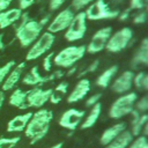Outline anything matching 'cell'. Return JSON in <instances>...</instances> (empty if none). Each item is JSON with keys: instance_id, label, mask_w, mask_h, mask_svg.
Returning a JSON list of instances; mask_svg holds the SVG:
<instances>
[{"instance_id": "cell-1", "label": "cell", "mask_w": 148, "mask_h": 148, "mask_svg": "<svg viewBox=\"0 0 148 148\" xmlns=\"http://www.w3.org/2000/svg\"><path fill=\"white\" fill-rule=\"evenodd\" d=\"M52 118H53L52 111L46 109H40L35 113H32L30 120L28 121L24 128V134L30 139L31 145L42 140L47 134Z\"/></svg>"}, {"instance_id": "cell-2", "label": "cell", "mask_w": 148, "mask_h": 148, "mask_svg": "<svg viewBox=\"0 0 148 148\" xmlns=\"http://www.w3.org/2000/svg\"><path fill=\"white\" fill-rule=\"evenodd\" d=\"M49 22V15L44 16L42 20H29L21 29L15 31V36L18 39L22 47L30 46L35 43V40L39 37L43 28Z\"/></svg>"}, {"instance_id": "cell-3", "label": "cell", "mask_w": 148, "mask_h": 148, "mask_svg": "<svg viewBox=\"0 0 148 148\" xmlns=\"http://www.w3.org/2000/svg\"><path fill=\"white\" fill-rule=\"evenodd\" d=\"M86 53V45L68 46L58 52L53 57V64L61 68H71L79 60L83 58Z\"/></svg>"}, {"instance_id": "cell-4", "label": "cell", "mask_w": 148, "mask_h": 148, "mask_svg": "<svg viewBox=\"0 0 148 148\" xmlns=\"http://www.w3.org/2000/svg\"><path fill=\"white\" fill-rule=\"evenodd\" d=\"M138 99L136 92H126L120 95L110 106L109 117L112 119H120L134 109V103Z\"/></svg>"}, {"instance_id": "cell-5", "label": "cell", "mask_w": 148, "mask_h": 148, "mask_svg": "<svg viewBox=\"0 0 148 148\" xmlns=\"http://www.w3.org/2000/svg\"><path fill=\"white\" fill-rule=\"evenodd\" d=\"M118 9H111L105 0H95L92 3L88 6L84 10L87 20L97 21V20H111L116 18L119 15Z\"/></svg>"}, {"instance_id": "cell-6", "label": "cell", "mask_w": 148, "mask_h": 148, "mask_svg": "<svg viewBox=\"0 0 148 148\" xmlns=\"http://www.w3.org/2000/svg\"><path fill=\"white\" fill-rule=\"evenodd\" d=\"M87 31V17L84 12H77L72 18L69 25L65 32V39L68 42H75L84 37Z\"/></svg>"}, {"instance_id": "cell-7", "label": "cell", "mask_w": 148, "mask_h": 148, "mask_svg": "<svg viewBox=\"0 0 148 148\" xmlns=\"http://www.w3.org/2000/svg\"><path fill=\"white\" fill-rule=\"evenodd\" d=\"M132 38H133L132 29L128 27L121 28L120 30L116 31L114 34H111V36H110L106 45H105V49L112 53L120 52L127 47V45Z\"/></svg>"}, {"instance_id": "cell-8", "label": "cell", "mask_w": 148, "mask_h": 148, "mask_svg": "<svg viewBox=\"0 0 148 148\" xmlns=\"http://www.w3.org/2000/svg\"><path fill=\"white\" fill-rule=\"evenodd\" d=\"M54 35L45 31L43 32L32 44V46L29 49L27 56H25V60L31 61L35 60L37 58H39L40 56H43L44 53H46L49 50H51L53 43H54Z\"/></svg>"}, {"instance_id": "cell-9", "label": "cell", "mask_w": 148, "mask_h": 148, "mask_svg": "<svg viewBox=\"0 0 148 148\" xmlns=\"http://www.w3.org/2000/svg\"><path fill=\"white\" fill-rule=\"evenodd\" d=\"M111 34H112V28L111 27H105V28H102V29L97 30L92 35L89 44L86 46V51L88 53L94 54V53H98L102 50H104Z\"/></svg>"}, {"instance_id": "cell-10", "label": "cell", "mask_w": 148, "mask_h": 148, "mask_svg": "<svg viewBox=\"0 0 148 148\" xmlns=\"http://www.w3.org/2000/svg\"><path fill=\"white\" fill-rule=\"evenodd\" d=\"M52 92V88L42 89L39 87H34L27 90V104L28 108H42L46 102H49Z\"/></svg>"}, {"instance_id": "cell-11", "label": "cell", "mask_w": 148, "mask_h": 148, "mask_svg": "<svg viewBox=\"0 0 148 148\" xmlns=\"http://www.w3.org/2000/svg\"><path fill=\"white\" fill-rule=\"evenodd\" d=\"M22 83L25 86H32V87H37L40 86L43 83L46 82H52L56 80L54 73H51L49 75H42L39 73V68L38 66H34L31 67L23 76H22Z\"/></svg>"}, {"instance_id": "cell-12", "label": "cell", "mask_w": 148, "mask_h": 148, "mask_svg": "<svg viewBox=\"0 0 148 148\" xmlns=\"http://www.w3.org/2000/svg\"><path fill=\"white\" fill-rule=\"evenodd\" d=\"M86 112L82 110H77V109H68L66 110L60 119H59V125L66 130L69 131H74L82 121L83 117H84Z\"/></svg>"}, {"instance_id": "cell-13", "label": "cell", "mask_w": 148, "mask_h": 148, "mask_svg": "<svg viewBox=\"0 0 148 148\" xmlns=\"http://www.w3.org/2000/svg\"><path fill=\"white\" fill-rule=\"evenodd\" d=\"M73 17H74V13L71 8H66L64 10H61L52 20V22L47 25V31L51 34H56V32H60V31L67 29V27L69 25Z\"/></svg>"}, {"instance_id": "cell-14", "label": "cell", "mask_w": 148, "mask_h": 148, "mask_svg": "<svg viewBox=\"0 0 148 148\" xmlns=\"http://www.w3.org/2000/svg\"><path fill=\"white\" fill-rule=\"evenodd\" d=\"M133 76H134L133 71H130V69L124 71L119 76H117V79L111 84V90L120 95L126 94L127 91L131 90L133 86Z\"/></svg>"}, {"instance_id": "cell-15", "label": "cell", "mask_w": 148, "mask_h": 148, "mask_svg": "<svg viewBox=\"0 0 148 148\" xmlns=\"http://www.w3.org/2000/svg\"><path fill=\"white\" fill-rule=\"evenodd\" d=\"M130 65H131V68L135 71L136 69L139 71L140 68L148 66V39L147 38H143L141 40Z\"/></svg>"}, {"instance_id": "cell-16", "label": "cell", "mask_w": 148, "mask_h": 148, "mask_svg": "<svg viewBox=\"0 0 148 148\" xmlns=\"http://www.w3.org/2000/svg\"><path fill=\"white\" fill-rule=\"evenodd\" d=\"M24 68H25V62L23 61V62H20V64H17V65H15V66L10 69V72L7 74L6 79L3 80L2 84H1V86H2V91L12 90V89L18 83V81L21 80V76H22V74H23Z\"/></svg>"}, {"instance_id": "cell-17", "label": "cell", "mask_w": 148, "mask_h": 148, "mask_svg": "<svg viewBox=\"0 0 148 148\" xmlns=\"http://www.w3.org/2000/svg\"><path fill=\"white\" fill-rule=\"evenodd\" d=\"M89 90H90V81L84 77L80 79L77 83L75 84V87L73 88V90L67 96V102L75 103V102L83 99V97L89 92Z\"/></svg>"}, {"instance_id": "cell-18", "label": "cell", "mask_w": 148, "mask_h": 148, "mask_svg": "<svg viewBox=\"0 0 148 148\" xmlns=\"http://www.w3.org/2000/svg\"><path fill=\"white\" fill-rule=\"evenodd\" d=\"M23 10L20 8H10L0 12V29H5L9 25H13L22 15Z\"/></svg>"}, {"instance_id": "cell-19", "label": "cell", "mask_w": 148, "mask_h": 148, "mask_svg": "<svg viewBox=\"0 0 148 148\" xmlns=\"http://www.w3.org/2000/svg\"><path fill=\"white\" fill-rule=\"evenodd\" d=\"M125 130H126V124L125 123H118V124H114V125L108 127L102 133L101 139H99V143L105 147L108 143H110L117 135H119Z\"/></svg>"}, {"instance_id": "cell-20", "label": "cell", "mask_w": 148, "mask_h": 148, "mask_svg": "<svg viewBox=\"0 0 148 148\" xmlns=\"http://www.w3.org/2000/svg\"><path fill=\"white\" fill-rule=\"evenodd\" d=\"M32 116V112H27L23 114H18L15 116L14 118H12L8 124H7V132H21L24 131L28 121L30 120Z\"/></svg>"}, {"instance_id": "cell-21", "label": "cell", "mask_w": 148, "mask_h": 148, "mask_svg": "<svg viewBox=\"0 0 148 148\" xmlns=\"http://www.w3.org/2000/svg\"><path fill=\"white\" fill-rule=\"evenodd\" d=\"M8 103L12 106H15V108L21 109V110L28 109V104H27V91H24V90H22L20 88H16L12 92V95L9 96Z\"/></svg>"}, {"instance_id": "cell-22", "label": "cell", "mask_w": 148, "mask_h": 148, "mask_svg": "<svg viewBox=\"0 0 148 148\" xmlns=\"http://www.w3.org/2000/svg\"><path fill=\"white\" fill-rule=\"evenodd\" d=\"M133 141V135L130 131L125 130L119 135H117L110 143L105 146V148H127L128 145Z\"/></svg>"}, {"instance_id": "cell-23", "label": "cell", "mask_w": 148, "mask_h": 148, "mask_svg": "<svg viewBox=\"0 0 148 148\" xmlns=\"http://www.w3.org/2000/svg\"><path fill=\"white\" fill-rule=\"evenodd\" d=\"M101 111H102V105H101L99 102L96 103L95 105H92L91 109H90V111H89V113H88V116L82 121L81 128L82 130H87V128L92 127L96 124V121H97V119H98V117L101 114Z\"/></svg>"}, {"instance_id": "cell-24", "label": "cell", "mask_w": 148, "mask_h": 148, "mask_svg": "<svg viewBox=\"0 0 148 148\" xmlns=\"http://www.w3.org/2000/svg\"><path fill=\"white\" fill-rule=\"evenodd\" d=\"M118 72V66L113 65L111 67H109L108 69H105L97 79H96V84L101 88H108L110 86L111 80L113 79V76L117 74Z\"/></svg>"}, {"instance_id": "cell-25", "label": "cell", "mask_w": 148, "mask_h": 148, "mask_svg": "<svg viewBox=\"0 0 148 148\" xmlns=\"http://www.w3.org/2000/svg\"><path fill=\"white\" fill-rule=\"evenodd\" d=\"M67 89H68V83L67 82H60L59 84L56 86V88L52 89L51 96H50V102L52 104H58L59 102H61L66 94H67Z\"/></svg>"}, {"instance_id": "cell-26", "label": "cell", "mask_w": 148, "mask_h": 148, "mask_svg": "<svg viewBox=\"0 0 148 148\" xmlns=\"http://www.w3.org/2000/svg\"><path fill=\"white\" fill-rule=\"evenodd\" d=\"M133 84L139 91H147L148 90V74L143 71L134 74Z\"/></svg>"}, {"instance_id": "cell-27", "label": "cell", "mask_w": 148, "mask_h": 148, "mask_svg": "<svg viewBox=\"0 0 148 148\" xmlns=\"http://www.w3.org/2000/svg\"><path fill=\"white\" fill-rule=\"evenodd\" d=\"M147 123H148V116H147L146 113H142V114L139 117V119L131 121L132 130H131L130 132L132 133V135H133V136H138V135H140V133L142 132L143 126H145Z\"/></svg>"}, {"instance_id": "cell-28", "label": "cell", "mask_w": 148, "mask_h": 148, "mask_svg": "<svg viewBox=\"0 0 148 148\" xmlns=\"http://www.w3.org/2000/svg\"><path fill=\"white\" fill-rule=\"evenodd\" d=\"M20 140H21L20 136L1 138L0 139V148H14L20 142Z\"/></svg>"}, {"instance_id": "cell-29", "label": "cell", "mask_w": 148, "mask_h": 148, "mask_svg": "<svg viewBox=\"0 0 148 148\" xmlns=\"http://www.w3.org/2000/svg\"><path fill=\"white\" fill-rule=\"evenodd\" d=\"M134 109L140 113H146L148 110V96H142L141 98L136 99L134 103Z\"/></svg>"}, {"instance_id": "cell-30", "label": "cell", "mask_w": 148, "mask_h": 148, "mask_svg": "<svg viewBox=\"0 0 148 148\" xmlns=\"http://www.w3.org/2000/svg\"><path fill=\"white\" fill-rule=\"evenodd\" d=\"M127 148H148V141L145 135H138L134 141H132Z\"/></svg>"}, {"instance_id": "cell-31", "label": "cell", "mask_w": 148, "mask_h": 148, "mask_svg": "<svg viewBox=\"0 0 148 148\" xmlns=\"http://www.w3.org/2000/svg\"><path fill=\"white\" fill-rule=\"evenodd\" d=\"M15 65H16V62H15L14 60H10V61L6 62L3 66L0 67V84H2V82H3V80L6 79L7 74L10 72V69H12Z\"/></svg>"}, {"instance_id": "cell-32", "label": "cell", "mask_w": 148, "mask_h": 148, "mask_svg": "<svg viewBox=\"0 0 148 148\" xmlns=\"http://www.w3.org/2000/svg\"><path fill=\"white\" fill-rule=\"evenodd\" d=\"M98 65H99V60L98 59H96V60H94L91 64H89L83 71H81L79 74H77V76L80 77V79H82L84 75H87V74H90V73H94L96 69H97V67H98Z\"/></svg>"}, {"instance_id": "cell-33", "label": "cell", "mask_w": 148, "mask_h": 148, "mask_svg": "<svg viewBox=\"0 0 148 148\" xmlns=\"http://www.w3.org/2000/svg\"><path fill=\"white\" fill-rule=\"evenodd\" d=\"M30 18H29V14L27 13V12H23L22 13V15L20 16V18L13 24V28H14V31H17L18 29H21L28 21H29Z\"/></svg>"}, {"instance_id": "cell-34", "label": "cell", "mask_w": 148, "mask_h": 148, "mask_svg": "<svg viewBox=\"0 0 148 148\" xmlns=\"http://www.w3.org/2000/svg\"><path fill=\"white\" fill-rule=\"evenodd\" d=\"M94 0H73L72 1V7L74 8V10L80 12L81 9H83L84 7H87L88 5H90Z\"/></svg>"}, {"instance_id": "cell-35", "label": "cell", "mask_w": 148, "mask_h": 148, "mask_svg": "<svg viewBox=\"0 0 148 148\" xmlns=\"http://www.w3.org/2000/svg\"><path fill=\"white\" fill-rule=\"evenodd\" d=\"M148 5V0H131L130 1V9H145Z\"/></svg>"}, {"instance_id": "cell-36", "label": "cell", "mask_w": 148, "mask_h": 148, "mask_svg": "<svg viewBox=\"0 0 148 148\" xmlns=\"http://www.w3.org/2000/svg\"><path fill=\"white\" fill-rule=\"evenodd\" d=\"M53 57H54V52H50L49 54H46V57L43 60V69L45 72H50L51 67H52V62H53Z\"/></svg>"}, {"instance_id": "cell-37", "label": "cell", "mask_w": 148, "mask_h": 148, "mask_svg": "<svg viewBox=\"0 0 148 148\" xmlns=\"http://www.w3.org/2000/svg\"><path fill=\"white\" fill-rule=\"evenodd\" d=\"M101 97H102V94H101V92H97V94L91 95V96L86 101V106H87V108H91L92 105H95L96 103L99 102Z\"/></svg>"}, {"instance_id": "cell-38", "label": "cell", "mask_w": 148, "mask_h": 148, "mask_svg": "<svg viewBox=\"0 0 148 148\" xmlns=\"http://www.w3.org/2000/svg\"><path fill=\"white\" fill-rule=\"evenodd\" d=\"M146 21H147V13H146L145 10L139 12V13L134 16V18H133V23H134V24H142V23H145Z\"/></svg>"}, {"instance_id": "cell-39", "label": "cell", "mask_w": 148, "mask_h": 148, "mask_svg": "<svg viewBox=\"0 0 148 148\" xmlns=\"http://www.w3.org/2000/svg\"><path fill=\"white\" fill-rule=\"evenodd\" d=\"M65 1L66 0H50V2H49V9L51 12L52 10H57V9H59L62 6V3Z\"/></svg>"}, {"instance_id": "cell-40", "label": "cell", "mask_w": 148, "mask_h": 148, "mask_svg": "<svg viewBox=\"0 0 148 148\" xmlns=\"http://www.w3.org/2000/svg\"><path fill=\"white\" fill-rule=\"evenodd\" d=\"M17 2H18V8L21 10H24L28 9L30 6H32L36 2V0H17Z\"/></svg>"}, {"instance_id": "cell-41", "label": "cell", "mask_w": 148, "mask_h": 148, "mask_svg": "<svg viewBox=\"0 0 148 148\" xmlns=\"http://www.w3.org/2000/svg\"><path fill=\"white\" fill-rule=\"evenodd\" d=\"M130 12H131V9H130V8H127V9H125V10L120 12V13H119V15H118L119 21H126V20L128 18V16H130Z\"/></svg>"}, {"instance_id": "cell-42", "label": "cell", "mask_w": 148, "mask_h": 148, "mask_svg": "<svg viewBox=\"0 0 148 148\" xmlns=\"http://www.w3.org/2000/svg\"><path fill=\"white\" fill-rule=\"evenodd\" d=\"M10 3H12V0H0V12L6 10Z\"/></svg>"}, {"instance_id": "cell-43", "label": "cell", "mask_w": 148, "mask_h": 148, "mask_svg": "<svg viewBox=\"0 0 148 148\" xmlns=\"http://www.w3.org/2000/svg\"><path fill=\"white\" fill-rule=\"evenodd\" d=\"M6 47V44L3 43V34H0V51H3Z\"/></svg>"}, {"instance_id": "cell-44", "label": "cell", "mask_w": 148, "mask_h": 148, "mask_svg": "<svg viewBox=\"0 0 148 148\" xmlns=\"http://www.w3.org/2000/svg\"><path fill=\"white\" fill-rule=\"evenodd\" d=\"M3 102H5V91L0 90V109L3 105Z\"/></svg>"}, {"instance_id": "cell-45", "label": "cell", "mask_w": 148, "mask_h": 148, "mask_svg": "<svg viewBox=\"0 0 148 148\" xmlns=\"http://www.w3.org/2000/svg\"><path fill=\"white\" fill-rule=\"evenodd\" d=\"M75 69H76V67H74V66H73V67H71V68H69V71H68L67 73H65V75H67V76L72 75V74L75 72Z\"/></svg>"}, {"instance_id": "cell-46", "label": "cell", "mask_w": 148, "mask_h": 148, "mask_svg": "<svg viewBox=\"0 0 148 148\" xmlns=\"http://www.w3.org/2000/svg\"><path fill=\"white\" fill-rule=\"evenodd\" d=\"M50 148H62V142H59V143H57V145H54Z\"/></svg>"}]
</instances>
